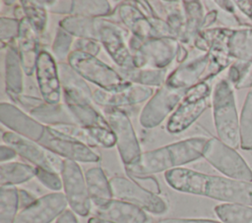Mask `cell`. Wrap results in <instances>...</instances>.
Masks as SVG:
<instances>
[{
  "instance_id": "obj_1",
  "label": "cell",
  "mask_w": 252,
  "mask_h": 223,
  "mask_svg": "<svg viewBox=\"0 0 252 223\" xmlns=\"http://www.w3.org/2000/svg\"><path fill=\"white\" fill-rule=\"evenodd\" d=\"M164 178L172 189L181 193L252 206L251 182L208 175L182 167L166 171Z\"/></svg>"
},
{
  "instance_id": "obj_2",
  "label": "cell",
  "mask_w": 252,
  "mask_h": 223,
  "mask_svg": "<svg viewBox=\"0 0 252 223\" xmlns=\"http://www.w3.org/2000/svg\"><path fill=\"white\" fill-rule=\"evenodd\" d=\"M208 139L203 137L190 138L143 152L135 163L125 166L126 173L144 176L179 168L203 157Z\"/></svg>"
},
{
  "instance_id": "obj_3",
  "label": "cell",
  "mask_w": 252,
  "mask_h": 223,
  "mask_svg": "<svg viewBox=\"0 0 252 223\" xmlns=\"http://www.w3.org/2000/svg\"><path fill=\"white\" fill-rule=\"evenodd\" d=\"M213 115L218 138L232 148L240 146L239 120L231 84L220 80L213 90Z\"/></svg>"
},
{
  "instance_id": "obj_4",
  "label": "cell",
  "mask_w": 252,
  "mask_h": 223,
  "mask_svg": "<svg viewBox=\"0 0 252 223\" xmlns=\"http://www.w3.org/2000/svg\"><path fill=\"white\" fill-rule=\"evenodd\" d=\"M179 46V40L174 37H159L142 41L133 36L129 42L134 68L165 69L176 58Z\"/></svg>"
},
{
  "instance_id": "obj_5",
  "label": "cell",
  "mask_w": 252,
  "mask_h": 223,
  "mask_svg": "<svg viewBox=\"0 0 252 223\" xmlns=\"http://www.w3.org/2000/svg\"><path fill=\"white\" fill-rule=\"evenodd\" d=\"M211 86L207 82H199L189 87L166 123L169 134H179L188 129L209 107Z\"/></svg>"
},
{
  "instance_id": "obj_6",
  "label": "cell",
  "mask_w": 252,
  "mask_h": 223,
  "mask_svg": "<svg viewBox=\"0 0 252 223\" xmlns=\"http://www.w3.org/2000/svg\"><path fill=\"white\" fill-rule=\"evenodd\" d=\"M67 61L82 78L92 82L101 89H119L131 84L127 82L119 72L97 59L96 56L79 51H71Z\"/></svg>"
},
{
  "instance_id": "obj_7",
  "label": "cell",
  "mask_w": 252,
  "mask_h": 223,
  "mask_svg": "<svg viewBox=\"0 0 252 223\" xmlns=\"http://www.w3.org/2000/svg\"><path fill=\"white\" fill-rule=\"evenodd\" d=\"M203 157L223 175L230 179L251 182L252 170L242 156L219 138L208 139Z\"/></svg>"
},
{
  "instance_id": "obj_8",
  "label": "cell",
  "mask_w": 252,
  "mask_h": 223,
  "mask_svg": "<svg viewBox=\"0 0 252 223\" xmlns=\"http://www.w3.org/2000/svg\"><path fill=\"white\" fill-rule=\"evenodd\" d=\"M105 118L116 138V145L125 166L135 163L142 155L141 147L129 116L114 107L104 109Z\"/></svg>"
},
{
  "instance_id": "obj_9",
  "label": "cell",
  "mask_w": 252,
  "mask_h": 223,
  "mask_svg": "<svg viewBox=\"0 0 252 223\" xmlns=\"http://www.w3.org/2000/svg\"><path fill=\"white\" fill-rule=\"evenodd\" d=\"M2 140L6 145L15 149L20 156L35 165V167L57 174L61 173L64 159L41 145L39 142L20 136L14 132L3 133Z\"/></svg>"
},
{
  "instance_id": "obj_10",
  "label": "cell",
  "mask_w": 252,
  "mask_h": 223,
  "mask_svg": "<svg viewBox=\"0 0 252 223\" xmlns=\"http://www.w3.org/2000/svg\"><path fill=\"white\" fill-rule=\"evenodd\" d=\"M60 174L64 194L72 211L82 217L88 216L91 211L92 200L81 167L76 161L64 159Z\"/></svg>"
},
{
  "instance_id": "obj_11",
  "label": "cell",
  "mask_w": 252,
  "mask_h": 223,
  "mask_svg": "<svg viewBox=\"0 0 252 223\" xmlns=\"http://www.w3.org/2000/svg\"><path fill=\"white\" fill-rule=\"evenodd\" d=\"M113 197L139 206L154 214H163L167 210L166 202L133 182L129 178L115 176L109 180Z\"/></svg>"
},
{
  "instance_id": "obj_12",
  "label": "cell",
  "mask_w": 252,
  "mask_h": 223,
  "mask_svg": "<svg viewBox=\"0 0 252 223\" xmlns=\"http://www.w3.org/2000/svg\"><path fill=\"white\" fill-rule=\"evenodd\" d=\"M187 89H172L165 85L160 87L144 106L139 122L141 126L152 129L158 126L175 110Z\"/></svg>"
},
{
  "instance_id": "obj_13",
  "label": "cell",
  "mask_w": 252,
  "mask_h": 223,
  "mask_svg": "<svg viewBox=\"0 0 252 223\" xmlns=\"http://www.w3.org/2000/svg\"><path fill=\"white\" fill-rule=\"evenodd\" d=\"M127 31L116 23L99 19L98 42L102 44L107 54L122 70L134 68L133 55L126 45Z\"/></svg>"
},
{
  "instance_id": "obj_14",
  "label": "cell",
  "mask_w": 252,
  "mask_h": 223,
  "mask_svg": "<svg viewBox=\"0 0 252 223\" xmlns=\"http://www.w3.org/2000/svg\"><path fill=\"white\" fill-rule=\"evenodd\" d=\"M38 142L65 159L90 163L99 161V155L90 146L61 135L48 126H46V131Z\"/></svg>"
},
{
  "instance_id": "obj_15",
  "label": "cell",
  "mask_w": 252,
  "mask_h": 223,
  "mask_svg": "<svg viewBox=\"0 0 252 223\" xmlns=\"http://www.w3.org/2000/svg\"><path fill=\"white\" fill-rule=\"evenodd\" d=\"M67 205L65 194L51 193L36 198L31 205L22 209L14 223H50L66 210Z\"/></svg>"
},
{
  "instance_id": "obj_16",
  "label": "cell",
  "mask_w": 252,
  "mask_h": 223,
  "mask_svg": "<svg viewBox=\"0 0 252 223\" xmlns=\"http://www.w3.org/2000/svg\"><path fill=\"white\" fill-rule=\"evenodd\" d=\"M35 74L41 98L49 104H59L62 86L58 64L49 52L40 51L36 62Z\"/></svg>"
},
{
  "instance_id": "obj_17",
  "label": "cell",
  "mask_w": 252,
  "mask_h": 223,
  "mask_svg": "<svg viewBox=\"0 0 252 223\" xmlns=\"http://www.w3.org/2000/svg\"><path fill=\"white\" fill-rule=\"evenodd\" d=\"M0 120L5 127L14 131V133L37 142L46 131V125L26 114L17 105L7 102L0 104Z\"/></svg>"
},
{
  "instance_id": "obj_18",
  "label": "cell",
  "mask_w": 252,
  "mask_h": 223,
  "mask_svg": "<svg viewBox=\"0 0 252 223\" xmlns=\"http://www.w3.org/2000/svg\"><path fill=\"white\" fill-rule=\"evenodd\" d=\"M153 93L152 87L130 84L125 87L113 90L97 88L94 91V101L105 108H119L121 106L139 104L153 96Z\"/></svg>"
},
{
  "instance_id": "obj_19",
  "label": "cell",
  "mask_w": 252,
  "mask_h": 223,
  "mask_svg": "<svg viewBox=\"0 0 252 223\" xmlns=\"http://www.w3.org/2000/svg\"><path fill=\"white\" fill-rule=\"evenodd\" d=\"M58 70L64 103L92 105L94 101V91H92L87 81L68 63H59Z\"/></svg>"
},
{
  "instance_id": "obj_20",
  "label": "cell",
  "mask_w": 252,
  "mask_h": 223,
  "mask_svg": "<svg viewBox=\"0 0 252 223\" xmlns=\"http://www.w3.org/2000/svg\"><path fill=\"white\" fill-rule=\"evenodd\" d=\"M209 64L207 53L181 63L166 78L164 85L172 89H188L203 82Z\"/></svg>"
},
{
  "instance_id": "obj_21",
  "label": "cell",
  "mask_w": 252,
  "mask_h": 223,
  "mask_svg": "<svg viewBox=\"0 0 252 223\" xmlns=\"http://www.w3.org/2000/svg\"><path fill=\"white\" fill-rule=\"evenodd\" d=\"M117 14L123 25L142 41L158 38L152 24L151 17L146 15L135 2H123L117 7Z\"/></svg>"
},
{
  "instance_id": "obj_22",
  "label": "cell",
  "mask_w": 252,
  "mask_h": 223,
  "mask_svg": "<svg viewBox=\"0 0 252 223\" xmlns=\"http://www.w3.org/2000/svg\"><path fill=\"white\" fill-rule=\"evenodd\" d=\"M95 217L112 223H147L144 209L130 202L112 198L103 205L94 207Z\"/></svg>"
},
{
  "instance_id": "obj_23",
  "label": "cell",
  "mask_w": 252,
  "mask_h": 223,
  "mask_svg": "<svg viewBox=\"0 0 252 223\" xmlns=\"http://www.w3.org/2000/svg\"><path fill=\"white\" fill-rule=\"evenodd\" d=\"M38 34L32 28L26 17L20 20V32L17 38V49L24 73L32 76L36 67L40 51L38 50Z\"/></svg>"
},
{
  "instance_id": "obj_24",
  "label": "cell",
  "mask_w": 252,
  "mask_h": 223,
  "mask_svg": "<svg viewBox=\"0 0 252 223\" xmlns=\"http://www.w3.org/2000/svg\"><path fill=\"white\" fill-rule=\"evenodd\" d=\"M85 178L89 195L94 207L103 205L112 199L110 183L100 167H93L87 170Z\"/></svg>"
},
{
  "instance_id": "obj_25",
  "label": "cell",
  "mask_w": 252,
  "mask_h": 223,
  "mask_svg": "<svg viewBox=\"0 0 252 223\" xmlns=\"http://www.w3.org/2000/svg\"><path fill=\"white\" fill-rule=\"evenodd\" d=\"M23 66L17 46L9 44L5 54V85L7 94H22L24 89Z\"/></svg>"
},
{
  "instance_id": "obj_26",
  "label": "cell",
  "mask_w": 252,
  "mask_h": 223,
  "mask_svg": "<svg viewBox=\"0 0 252 223\" xmlns=\"http://www.w3.org/2000/svg\"><path fill=\"white\" fill-rule=\"evenodd\" d=\"M99 19L70 15L59 22V27L78 38H89L98 41Z\"/></svg>"
},
{
  "instance_id": "obj_27",
  "label": "cell",
  "mask_w": 252,
  "mask_h": 223,
  "mask_svg": "<svg viewBox=\"0 0 252 223\" xmlns=\"http://www.w3.org/2000/svg\"><path fill=\"white\" fill-rule=\"evenodd\" d=\"M182 6L185 13V27L179 42L191 44L194 43L195 38L201 31L205 17L203 6L199 1H182Z\"/></svg>"
},
{
  "instance_id": "obj_28",
  "label": "cell",
  "mask_w": 252,
  "mask_h": 223,
  "mask_svg": "<svg viewBox=\"0 0 252 223\" xmlns=\"http://www.w3.org/2000/svg\"><path fill=\"white\" fill-rule=\"evenodd\" d=\"M39 123H45L46 126L60 124H77L65 104H49L43 102L40 106L29 113Z\"/></svg>"
},
{
  "instance_id": "obj_29",
  "label": "cell",
  "mask_w": 252,
  "mask_h": 223,
  "mask_svg": "<svg viewBox=\"0 0 252 223\" xmlns=\"http://www.w3.org/2000/svg\"><path fill=\"white\" fill-rule=\"evenodd\" d=\"M227 49L232 59L252 63V27L233 28L228 37Z\"/></svg>"
},
{
  "instance_id": "obj_30",
  "label": "cell",
  "mask_w": 252,
  "mask_h": 223,
  "mask_svg": "<svg viewBox=\"0 0 252 223\" xmlns=\"http://www.w3.org/2000/svg\"><path fill=\"white\" fill-rule=\"evenodd\" d=\"M119 74L129 83L144 86H160L166 81V69L133 68L129 70L119 69Z\"/></svg>"
},
{
  "instance_id": "obj_31",
  "label": "cell",
  "mask_w": 252,
  "mask_h": 223,
  "mask_svg": "<svg viewBox=\"0 0 252 223\" xmlns=\"http://www.w3.org/2000/svg\"><path fill=\"white\" fill-rule=\"evenodd\" d=\"M36 169L32 165L21 162L1 163L0 184L1 186H15L30 181L35 177Z\"/></svg>"
},
{
  "instance_id": "obj_32",
  "label": "cell",
  "mask_w": 252,
  "mask_h": 223,
  "mask_svg": "<svg viewBox=\"0 0 252 223\" xmlns=\"http://www.w3.org/2000/svg\"><path fill=\"white\" fill-rule=\"evenodd\" d=\"M78 125L91 129L94 127H110L106 118L97 112L91 104L64 103Z\"/></svg>"
},
{
  "instance_id": "obj_33",
  "label": "cell",
  "mask_w": 252,
  "mask_h": 223,
  "mask_svg": "<svg viewBox=\"0 0 252 223\" xmlns=\"http://www.w3.org/2000/svg\"><path fill=\"white\" fill-rule=\"evenodd\" d=\"M222 223H252V206L238 203H222L215 207Z\"/></svg>"
},
{
  "instance_id": "obj_34",
  "label": "cell",
  "mask_w": 252,
  "mask_h": 223,
  "mask_svg": "<svg viewBox=\"0 0 252 223\" xmlns=\"http://www.w3.org/2000/svg\"><path fill=\"white\" fill-rule=\"evenodd\" d=\"M19 209V190L14 186H1L0 223H14Z\"/></svg>"
},
{
  "instance_id": "obj_35",
  "label": "cell",
  "mask_w": 252,
  "mask_h": 223,
  "mask_svg": "<svg viewBox=\"0 0 252 223\" xmlns=\"http://www.w3.org/2000/svg\"><path fill=\"white\" fill-rule=\"evenodd\" d=\"M25 17L37 34L42 33L47 23V9L41 1H20Z\"/></svg>"
},
{
  "instance_id": "obj_36",
  "label": "cell",
  "mask_w": 252,
  "mask_h": 223,
  "mask_svg": "<svg viewBox=\"0 0 252 223\" xmlns=\"http://www.w3.org/2000/svg\"><path fill=\"white\" fill-rule=\"evenodd\" d=\"M240 147L252 150V89L247 93L239 120Z\"/></svg>"
},
{
  "instance_id": "obj_37",
  "label": "cell",
  "mask_w": 252,
  "mask_h": 223,
  "mask_svg": "<svg viewBox=\"0 0 252 223\" xmlns=\"http://www.w3.org/2000/svg\"><path fill=\"white\" fill-rule=\"evenodd\" d=\"M111 12V6L105 0L74 1L72 15L85 16L90 18H100Z\"/></svg>"
},
{
  "instance_id": "obj_38",
  "label": "cell",
  "mask_w": 252,
  "mask_h": 223,
  "mask_svg": "<svg viewBox=\"0 0 252 223\" xmlns=\"http://www.w3.org/2000/svg\"><path fill=\"white\" fill-rule=\"evenodd\" d=\"M48 127L58 132L59 134L69 137L90 147L97 146L94 140L92 139V137L88 133L87 129L78 124H60V125H52Z\"/></svg>"
},
{
  "instance_id": "obj_39",
  "label": "cell",
  "mask_w": 252,
  "mask_h": 223,
  "mask_svg": "<svg viewBox=\"0 0 252 223\" xmlns=\"http://www.w3.org/2000/svg\"><path fill=\"white\" fill-rule=\"evenodd\" d=\"M74 43L73 35L61 28L60 27L56 30V34L52 43V51L58 60L67 59L71 53L70 49Z\"/></svg>"
},
{
  "instance_id": "obj_40",
  "label": "cell",
  "mask_w": 252,
  "mask_h": 223,
  "mask_svg": "<svg viewBox=\"0 0 252 223\" xmlns=\"http://www.w3.org/2000/svg\"><path fill=\"white\" fill-rule=\"evenodd\" d=\"M20 32V21L16 18L1 17L0 19V39L3 44L7 43V46L11 42L18 38Z\"/></svg>"
},
{
  "instance_id": "obj_41",
  "label": "cell",
  "mask_w": 252,
  "mask_h": 223,
  "mask_svg": "<svg viewBox=\"0 0 252 223\" xmlns=\"http://www.w3.org/2000/svg\"><path fill=\"white\" fill-rule=\"evenodd\" d=\"M87 131L97 146L110 148L116 144V138L110 127H94Z\"/></svg>"
},
{
  "instance_id": "obj_42",
  "label": "cell",
  "mask_w": 252,
  "mask_h": 223,
  "mask_svg": "<svg viewBox=\"0 0 252 223\" xmlns=\"http://www.w3.org/2000/svg\"><path fill=\"white\" fill-rule=\"evenodd\" d=\"M35 169H36L35 177L44 187L52 191H60L62 189L63 182L57 173L50 172L38 167H35Z\"/></svg>"
},
{
  "instance_id": "obj_43",
  "label": "cell",
  "mask_w": 252,
  "mask_h": 223,
  "mask_svg": "<svg viewBox=\"0 0 252 223\" xmlns=\"http://www.w3.org/2000/svg\"><path fill=\"white\" fill-rule=\"evenodd\" d=\"M13 102L16 103V105H19L23 107L26 111L29 113L35 109L36 107L40 106L44 100L42 98L36 97V96H31V95H26V94H7Z\"/></svg>"
},
{
  "instance_id": "obj_44",
  "label": "cell",
  "mask_w": 252,
  "mask_h": 223,
  "mask_svg": "<svg viewBox=\"0 0 252 223\" xmlns=\"http://www.w3.org/2000/svg\"><path fill=\"white\" fill-rule=\"evenodd\" d=\"M71 51H79L96 56L100 51V43L94 39L77 38L73 43V49Z\"/></svg>"
},
{
  "instance_id": "obj_45",
  "label": "cell",
  "mask_w": 252,
  "mask_h": 223,
  "mask_svg": "<svg viewBox=\"0 0 252 223\" xmlns=\"http://www.w3.org/2000/svg\"><path fill=\"white\" fill-rule=\"evenodd\" d=\"M129 179L135 182L137 185L142 187L143 189L159 195L160 194V187L158 180L151 176V175H144V176H136V175H128Z\"/></svg>"
},
{
  "instance_id": "obj_46",
  "label": "cell",
  "mask_w": 252,
  "mask_h": 223,
  "mask_svg": "<svg viewBox=\"0 0 252 223\" xmlns=\"http://www.w3.org/2000/svg\"><path fill=\"white\" fill-rule=\"evenodd\" d=\"M48 12L54 14H70L73 12L74 1H41Z\"/></svg>"
},
{
  "instance_id": "obj_47",
  "label": "cell",
  "mask_w": 252,
  "mask_h": 223,
  "mask_svg": "<svg viewBox=\"0 0 252 223\" xmlns=\"http://www.w3.org/2000/svg\"><path fill=\"white\" fill-rule=\"evenodd\" d=\"M156 223H221L212 219H194V218H163Z\"/></svg>"
},
{
  "instance_id": "obj_48",
  "label": "cell",
  "mask_w": 252,
  "mask_h": 223,
  "mask_svg": "<svg viewBox=\"0 0 252 223\" xmlns=\"http://www.w3.org/2000/svg\"><path fill=\"white\" fill-rule=\"evenodd\" d=\"M36 198L26 190H19V208L24 209L34 202Z\"/></svg>"
},
{
  "instance_id": "obj_49",
  "label": "cell",
  "mask_w": 252,
  "mask_h": 223,
  "mask_svg": "<svg viewBox=\"0 0 252 223\" xmlns=\"http://www.w3.org/2000/svg\"><path fill=\"white\" fill-rule=\"evenodd\" d=\"M17 155H18V153L12 147H10L6 144H2L0 146V161H1V163H5V161L14 159V158H16Z\"/></svg>"
},
{
  "instance_id": "obj_50",
  "label": "cell",
  "mask_w": 252,
  "mask_h": 223,
  "mask_svg": "<svg viewBox=\"0 0 252 223\" xmlns=\"http://www.w3.org/2000/svg\"><path fill=\"white\" fill-rule=\"evenodd\" d=\"M217 18H218V11L213 10V11L208 12V13L205 15V17H204V20H203V23H202L201 30L207 29L209 27H211V26L217 21Z\"/></svg>"
},
{
  "instance_id": "obj_51",
  "label": "cell",
  "mask_w": 252,
  "mask_h": 223,
  "mask_svg": "<svg viewBox=\"0 0 252 223\" xmlns=\"http://www.w3.org/2000/svg\"><path fill=\"white\" fill-rule=\"evenodd\" d=\"M239 10L252 22V1H235Z\"/></svg>"
},
{
  "instance_id": "obj_52",
  "label": "cell",
  "mask_w": 252,
  "mask_h": 223,
  "mask_svg": "<svg viewBox=\"0 0 252 223\" xmlns=\"http://www.w3.org/2000/svg\"><path fill=\"white\" fill-rule=\"evenodd\" d=\"M56 223H78L73 211L65 210L56 220Z\"/></svg>"
},
{
  "instance_id": "obj_53",
  "label": "cell",
  "mask_w": 252,
  "mask_h": 223,
  "mask_svg": "<svg viewBox=\"0 0 252 223\" xmlns=\"http://www.w3.org/2000/svg\"><path fill=\"white\" fill-rule=\"evenodd\" d=\"M187 55H188V51L186 50V48L180 43V46H179V49H178V52H177V56H176V60L181 64L183 62H185L186 58H187Z\"/></svg>"
},
{
  "instance_id": "obj_54",
  "label": "cell",
  "mask_w": 252,
  "mask_h": 223,
  "mask_svg": "<svg viewBox=\"0 0 252 223\" xmlns=\"http://www.w3.org/2000/svg\"><path fill=\"white\" fill-rule=\"evenodd\" d=\"M220 8H222L226 13H233V3L230 1H216Z\"/></svg>"
},
{
  "instance_id": "obj_55",
  "label": "cell",
  "mask_w": 252,
  "mask_h": 223,
  "mask_svg": "<svg viewBox=\"0 0 252 223\" xmlns=\"http://www.w3.org/2000/svg\"><path fill=\"white\" fill-rule=\"evenodd\" d=\"M88 223H112V222H109V221H106V220H103V219H100L98 217H92L89 219Z\"/></svg>"
},
{
  "instance_id": "obj_56",
  "label": "cell",
  "mask_w": 252,
  "mask_h": 223,
  "mask_svg": "<svg viewBox=\"0 0 252 223\" xmlns=\"http://www.w3.org/2000/svg\"><path fill=\"white\" fill-rule=\"evenodd\" d=\"M4 3H5V4L10 5V4H15L16 2H15V1H4Z\"/></svg>"
}]
</instances>
